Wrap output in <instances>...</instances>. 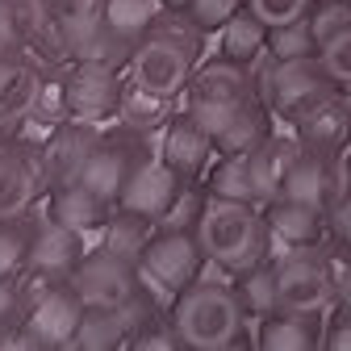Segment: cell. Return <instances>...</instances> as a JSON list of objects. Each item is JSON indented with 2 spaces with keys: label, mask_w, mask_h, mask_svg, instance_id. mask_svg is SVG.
Segmentation results:
<instances>
[{
  "label": "cell",
  "mask_w": 351,
  "mask_h": 351,
  "mask_svg": "<svg viewBox=\"0 0 351 351\" xmlns=\"http://www.w3.org/2000/svg\"><path fill=\"white\" fill-rule=\"evenodd\" d=\"M29 263V213L0 217V276H21Z\"/></svg>",
  "instance_id": "32"
},
{
  "label": "cell",
  "mask_w": 351,
  "mask_h": 351,
  "mask_svg": "<svg viewBox=\"0 0 351 351\" xmlns=\"http://www.w3.org/2000/svg\"><path fill=\"white\" fill-rule=\"evenodd\" d=\"M251 80L259 88V97L268 101L272 117L293 121L297 113H305L314 101L335 93V75L326 71L322 55H301V59H276L272 51H263L251 67Z\"/></svg>",
  "instance_id": "5"
},
{
  "label": "cell",
  "mask_w": 351,
  "mask_h": 351,
  "mask_svg": "<svg viewBox=\"0 0 351 351\" xmlns=\"http://www.w3.org/2000/svg\"><path fill=\"white\" fill-rule=\"evenodd\" d=\"M197 239H201L205 259L230 276L247 272L251 263L272 255L268 213H263V205H251V201H230V197L205 193V205L197 217Z\"/></svg>",
  "instance_id": "1"
},
{
  "label": "cell",
  "mask_w": 351,
  "mask_h": 351,
  "mask_svg": "<svg viewBox=\"0 0 351 351\" xmlns=\"http://www.w3.org/2000/svg\"><path fill=\"white\" fill-rule=\"evenodd\" d=\"M167 305H171V322H176V335H180L184 347L217 351V347L239 343L247 310H243V297H239L230 272L209 263L205 276L193 280L184 293H176Z\"/></svg>",
  "instance_id": "2"
},
{
  "label": "cell",
  "mask_w": 351,
  "mask_h": 351,
  "mask_svg": "<svg viewBox=\"0 0 351 351\" xmlns=\"http://www.w3.org/2000/svg\"><path fill=\"white\" fill-rule=\"evenodd\" d=\"M51 13H55V42L63 55L93 59L113 47L105 25V0H55Z\"/></svg>",
  "instance_id": "13"
},
{
  "label": "cell",
  "mask_w": 351,
  "mask_h": 351,
  "mask_svg": "<svg viewBox=\"0 0 351 351\" xmlns=\"http://www.w3.org/2000/svg\"><path fill=\"white\" fill-rule=\"evenodd\" d=\"M318 55H322L326 71L335 75V84L351 93V25H347V29H339V34H330L322 47H318Z\"/></svg>",
  "instance_id": "35"
},
{
  "label": "cell",
  "mask_w": 351,
  "mask_h": 351,
  "mask_svg": "<svg viewBox=\"0 0 351 351\" xmlns=\"http://www.w3.org/2000/svg\"><path fill=\"white\" fill-rule=\"evenodd\" d=\"M347 180H351V155H347Z\"/></svg>",
  "instance_id": "43"
},
{
  "label": "cell",
  "mask_w": 351,
  "mask_h": 351,
  "mask_svg": "<svg viewBox=\"0 0 351 351\" xmlns=\"http://www.w3.org/2000/svg\"><path fill=\"white\" fill-rule=\"evenodd\" d=\"M47 5H55V0H47Z\"/></svg>",
  "instance_id": "44"
},
{
  "label": "cell",
  "mask_w": 351,
  "mask_h": 351,
  "mask_svg": "<svg viewBox=\"0 0 351 351\" xmlns=\"http://www.w3.org/2000/svg\"><path fill=\"white\" fill-rule=\"evenodd\" d=\"M121 75L113 67V59L105 55H93V59H75L67 67V75L59 80L63 88V113L75 117V121H109L117 117V105H121Z\"/></svg>",
  "instance_id": "9"
},
{
  "label": "cell",
  "mask_w": 351,
  "mask_h": 351,
  "mask_svg": "<svg viewBox=\"0 0 351 351\" xmlns=\"http://www.w3.org/2000/svg\"><path fill=\"white\" fill-rule=\"evenodd\" d=\"M67 280L84 297V305H97V310H130L134 301L147 297V280L138 272V263L121 259L105 243L84 251V259L75 263V272Z\"/></svg>",
  "instance_id": "7"
},
{
  "label": "cell",
  "mask_w": 351,
  "mask_h": 351,
  "mask_svg": "<svg viewBox=\"0 0 351 351\" xmlns=\"http://www.w3.org/2000/svg\"><path fill=\"white\" fill-rule=\"evenodd\" d=\"M25 318V289L21 276H0V326Z\"/></svg>",
  "instance_id": "39"
},
{
  "label": "cell",
  "mask_w": 351,
  "mask_h": 351,
  "mask_svg": "<svg viewBox=\"0 0 351 351\" xmlns=\"http://www.w3.org/2000/svg\"><path fill=\"white\" fill-rule=\"evenodd\" d=\"M268 34H272V25L263 21L251 5H243L222 29H217V55H226V59L251 67L263 51H268Z\"/></svg>",
  "instance_id": "26"
},
{
  "label": "cell",
  "mask_w": 351,
  "mask_h": 351,
  "mask_svg": "<svg viewBox=\"0 0 351 351\" xmlns=\"http://www.w3.org/2000/svg\"><path fill=\"white\" fill-rule=\"evenodd\" d=\"M247 5L276 29V25H289V21H297V17H305V13L314 9V0H247Z\"/></svg>",
  "instance_id": "37"
},
{
  "label": "cell",
  "mask_w": 351,
  "mask_h": 351,
  "mask_svg": "<svg viewBox=\"0 0 351 351\" xmlns=\"http://www.w3.org/2000/svg\"><path fill=\"white\" fill-rule=\"evenodd\" d=\"M47 209H51V217H59L63 226H71V230H80L88 239V234L105 230L109 213H113V201H105L101 193H93L80 180H59L51 201H47Z\"/></svg>",
  "instance_id": "22"
},
{
  "label": "cell",
  "mask_w": 351,
  "mask_h": 351,
  "mask_svg": "<svg viewBox=\"0 0 351 351\" xmlns=\"http://www.w3.org/2000/svg\"><path fill=\"white\" fill-rule=\"evenodd\" d=\"M322 347H330V351H351V314H347V310H339L335 322H326Z\"/></svg>",
  "instance_id": "40"
},
{
  "label": "cell",
  "mask_w": 351,
  "mask_h": 351,
  "mask_svg": "<svg viewBox=\"0 0 351 351\" xmlns=\"http://www.w3.org/2000/svg\"><path fill=\"white\" fill-rule=\"evenodd\" d=\"M184 184H189V180H184V176L176 171L163 155H155V159L143 155L138 167L130 171V180H125L117 205H121V209H134V213H147V217H155V222H163L167 209L180 201Z\"/></svg>",
  "instance_id": "14"
},
{
  "label": "cell",
  "mask_w": 351,
  "mask_h": 351,
  "mask_svg": "<svg viewBox=\"0 0 351 351\" xmlns=\"http://www.w3.org/2000/svg\"><path fill=\"white\" fill-rule=\"evenodd\" d=\"M105 138V130L97 125V121H75V117H67V121H59V125H51V134H47V143H42V176H51V180L59 184V180H75L80 176V167H84V159L93 155V147Z\"/></svg>",
  "instance_id": "17"
},
{
  "label": "cell",
  "mask_w": 351,
  "mask_h": 351,
  "mask_svg": "<svg viewBox=\"0 0 351 351\" xmlns=\"http://www.w3.org/2000/svg\"><path fill=\"white\" fill-rule=\"evenodd\" d=\"M159 155L180 171L184 180H201L222 151H217V138L209 134V125H201L189 109H180L159 130Z\"/></svg>",
  "instance_id": "15"
},
{
  "label": "cell",
  "mask_w": 351,
  "mask_h": 351,
  "mask_svg": "<svg viewBox=\"0 0 351 351\" xmlns=\"http://www.w3.org/2000/svg\"><path fill=\"white\" fill-rule=\"evenodd\" d=\"M347 159L339 151H301L297 163L289 167L280 197L289 201H305L314 209H330V201L347 189Z\"/></svg>",
  "instance_id": "12"
},
{
  "label": "cell",
  "mask_w": 351,
  "mask_h": 351,
  "mask_svg": "<svg viewBox=\"0 0 351 351\" xmlns=\"http://www.w3.org/2000/svg\"><path fill=\"white\" fill-rule=\"evenodd\" d=\"M125 343H130V318L121 310H97V305H88L71 347L105 351V347H125Z\"/></svg>",
  "instance_id": "31"
},
{
  "label": "cell",
  "mask_w": 351,
  "mask_h": 351,
  "mask_svg": "<svg viewBox=\"0 0 351 351\" xmlns=\"http://www.w3.org/2000/svg\"><path fill=\"white\" fill-rule=\"evenodd\" d=\"M280 310L330 314L335 310V263L318 255V247H293L276 255Z\"/></svg>",
  "instance_id": "8"
},
{
  "label": "cell",
  "mask_w": 351,
  "mask_h": 351,
  "mask_svg": "<svg viewBox=\"0 0 351 351\" xmlns=\"http://www.w3.org/2000/svg\"><path fill=\"white\" fill-rule=\"evenodd\" d=\"M176 113V97L167 93H155V88L138 84V80H125L121 84V105H117V121L138 138H151L171 121Z\"/></svg>",
  "instance_id": "25"
},
{
  "label": "cell",
  "mask_w": 351,
  "mask_h": 351,
  "mask_svg": "<svg viewBox=\"0 0 351 351\" xmlns=\"http://www.w3.org/2000/svg\"><path fill=\"white\" fill-rule=\"evenodd\" d=\"M326 239L339 243V247H351V184L326 209Z\"/></svg>",
  "instance_id": "38"
},
{
  "label": "cell",
  "mask_w": 351,
  "mask_h": 351,
  "mask_svg": "<svg viewBox=\"0 0 351 351\" xmlns=\"http://www.w3.org/2000/svg\"><path fill=\"white\" fill-rule=\"evenodd\" d=\"M310 21H314V34H318V47L351 25V0H314V9H310Z\"/></svg>",
  "instance_id": "36"
},
{
  "label": "cell",
  "mask_w": 351,
  "mask_h": 351,
  "mask_svg": "<svg viewBox=\"0 0 351 351\" xmlns=\"http://www.w3.org/2000/svg\"><path fill=\"white\" fill-rule=\"evenodd\" d=\"M163 0H105V25H109V38L117 47H130L143 34H151V25L163 17Z\"/></svg>",
  "instance_id": "27"
},
{
  "label": "cell",
  "mask_w": 351,
  "mask_h": 351,
  "mask_svg": "<svg viewBox=\"0 0 351 351\" xmlns=\"http://www.w3.org/2000/svg\"><path fill=\"white\" fill-rule=\"evenodd\" d=\"M138 159H143V155H138V143H125V138L105 134V138L93 147V155L84 159V167H80L75 180L117 205V197H121V189H125V180H130V171L138 167Z\"/></svg>",
  "instance_id": "19"
},
{
  "label": "cell",
  "mask_w": 351,
  "mask_h": 351,
  "mask_svg": "<svg viewBox=\"0 0 351 351\" xmlns=\"http://www.w3.org/2000/svg\"><path fill=\"white\" fill-rule=\"evenodd\" d=\"M293 134L305 151H343L351 143V93L335 88L330 97L314 101L293 117Z\"/></svg>",
  "instance_id": "16"
},
{
  "label": "cell",
  "mask_w": 351,
  "mask_h": 351,
  "mask_svg": "<svg viewBox=\"0 0 351 351\" xmlns=\"http://www.w3.org/2000/svg\"><path fill=\"white\" fill-rule=\"evenodd\" d=\"M84 234L63 226L59 217H51V209H42L29 222V263L25 272L47 276V280H67L75 272V263L84 259Z\"/></svg>",
  "instance_id": "11"
},
{
  "label": "cell",
  "mask_w": 351,
  "mask_h": 351,
  "mask_svg": "<svg viewBox=\"0 0 351 351\" xmlns=\"http://www.w3.org/2000/svg\"><path fill=\"white\" fill-rule=\"evenodd\" d=\"M42 189V167L21 147H0V217H25Z\"/></svg>",
  "instance_id": "23"
},
{
  "label": "cell",
  "mask_w": 351,
  "mask_h": 351,
  "mask_svg": "<svg viewBox=\"0 0 351 351\" xmlns=\"http://www.w3.org/2000/svg\"><path fill=\"white\" fill-rule=\"evenodd\" d=\"M189 5H193V0H163V9H167V13H184Z\"/></svg>",
  "instance_id": "42"
},
{
  "label": "cell",
  "mask_w": 351,
  "mask_h": 351,
  "mask_svg": "<svg viewBox=\"0 0 351 351\" xmlns=\"http://www.w3.org/2000/svg\"><path fill=\"white\" fill-rule=\"evenodd\" d=\"M255 105H268V101L259 97L251 71H247L243 63L226 59V55L205 59V63L193 71L189 88H184V109H189L201 125H209L213 138H217V130H226L239 113H247V109H255Z\"/></svg>",
  "instance_id": "4"
},
{
  "label": "cell",
  "mask_w": 351,
  "mask_h": 351,
  "mask_svg": "<svg viewBox=\"0 0 351 351\" xmlns=\"http://www.w3.org/2000/svg\"><path fill=\"white\" fill-rule=\"evenodd\" d=\"M205 193H213V197H230V201H251V205H259V193H255V176H251V155H247V151L217 155V163L205 171Z\"/></svg>",
  "instance_id": "29"
},
{
  "label": "cell",
  "mask_w": 351,
  "mask_h": 351,
  "mask_svg": "<svg viewBox=\"0 0 351 351\" xmlns=\"http://www.w3.org/2000/svg\"><path fill=\"white\" fill-rule=\"evenodd\" d=\"M84 297L71 289V280H55L38 289L25 305V330L34 335L38 347H71L75 330L84 322Z\"/></svg>",
  "instance_id": "10"
},
{
  "label": "cell",
  "mask_w": 351,
  "mask_h": 351,
  "mask_svg": "<svg viewBox=\"0 0 351 351\" xmlns=\"http://www.w3.org/2000/svg\"><path fill=\"white\" fill-rule=\"evenodd\" d=\"M167 17H159L151 25V34H143L130 51V80H138L155 93L167 97H184V88L193 80V71L201 67V29L180 13V25H163Z\"/></svg>",
  "instance_id": "3"
},
{
  "label": "cell",
  "mask_w": 351,
  "mask_h": 351,
  "mask_svg": "<svg viewBox=\"0 0 351 351\" xmlns=\"http://www.w3.org/2000/svg\"><path fill=\"white\" fill-rule=\"evenodd\" d=\"M42 71L38 63L17 51V55H0V130H17L21 121L34 117L38 97H42Z\"/></svg>",
  "instance_id": "18"
},
{
  "label": "cell",
  "mask_w": 351,
  "mask_h": 351,
  "mask_svg": "<svg viewBox=\"0 0 351 351\" xmlns=\"http://www.w3.org/2000/svg\"><path fill=\"white\" fill-rule=\"evenodd\" d=\"M268 51L276 59H301V55H318V34H314V21L310 13L289 21V25H276L268 34Z\"/></svg>",
  "instance_id": "33"
},
{
  "label": "cell",
  "mask_w": 351,
  "mask_h": 351,
  "mask_svg": "<svg viewBox=\"0 0 351 351\" xmlns=\"http://www.w3.org/2000/svg\"><path fill=\"white\" fill-rule=\"evenodd\" d=\"M335 310L351 314V255L335 263Z\"/></svg>",
  "instance_id": "41"
},
{
  "label": "cell",
  "mask_w": 351,
  "mask_h": 351,
  "mask_svg": "<svg viewBox=\"0 0 351 351\" xmlns=\"http://www.w3.org/2000/svg\"><path fill=\"white\" fill-rule=\"evenodd\" d=\"M326 314H305V310H272L268 318H255L259 335L255 347L263 351H310L326 339Z\"/></svg>",
  "instance_id": "21"
},
{
  "label": "cell",
  "mask_w": 351,
  "mask_h": 351,
  "mask_svg": "<svg viewBox=\"0 0 351 351\" xmlns=\"http://www.w3.org/2000/svg\"><path fill=\"white\" fill-rule=\"evenodd\" d=\"M155 226H159L155 217L113 205L109 222H105V230H101V243H105L109 251H117L121 259H134V263H138L143 251H147V243H151V234H155Z\"/></svg>",
  "instance_id": "28"
},
{
  "label": "cell",
  "mask_w": 351,
  "mask_h": 351,
  "mask_svg": "<svg viewBox=\"0 0 351 351\" xmlns=\"http://www.w3.org/2000/svg\"><path fill=\"white\" fill-rule=\"evenodd\" d=\"M263 213H268V226H272V255L293 251V247H322L326 239V209L276 197L263 205Z\"/></svg>",
  "instance_id": "20"
},
{
  "label": "cell",
  "mask_w": 351,
  "mask_h": 351,
  "mask_svg": "<svg viewBox=\"0 0 351 351\" xmlns=\"http://www.w3.org/2000/svg\"><path fill=\"white\" fill-rule=\"evenodd\" d=\"M243 5H247V0H193V5L184 9V17H189L201 34H217Z\"/></svg>",
  "instance_id": "34"
},
{
  "label": "cell",
  "mask_w": 351,
  "mask_h": 351,
  "mask_svg": "<svg viewBox=\"0 0 351 351\" xmlns=\"http://www.w3.org/2000/svg\"><path fill=\"white\" fill-rule=\"evenodd\" d=\"M234 289L243 297V310L251 318H268L272 310H280V285H276V255L251 263L247 272L234 276Z\"/></svg>",
  "instance_id": "30"
},
{
  "label": "cell",
  "mask_w": 351,
  "mask_h": 351,
  "mask_svg": "<svg viewBox=\"0 0 351 351\" xmlns=\"http://www.w3.org/2000/svg\"><path fill=\"white\" fill-rule=\"evenodd\" d=\"M205 268H209V259L201 251L197 230H189V226H155V234L138 259V272H143L147 289L159 293L163 301L184 293L193 280H201Z\"/></svg>",
  "instance_id": "6"
},
{
  "label": "cell",
  "mask_w": 351,
  "mask_h": 351,
  "mask_svg": "<svg viewBox=\"0 0 351 351\" xmlns=\"http://www.w3.org/2000/svg\"><path fill=\"white\" fill-rule=\"evenodd\" d=\"M305 147L297 143V134H268L263 143H255L247 155H251V176H255V193H259V205H268L280 197V184L289 167L297 163Z\"/></svg>",
  "instance_id": "24"
}]
</instances>
